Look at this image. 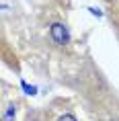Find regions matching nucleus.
Returning <instances> with one entry per match:
<instances>
[{"instance_id":"nucleus-1","label":"nucleus","mask_w":119,"mask_h":121,"mask_svg":"<svg viewBox=\"0 0 119 121\" xmlns=\"http://www.w3.org/2000/svg\"><path fill=\"white\" fill-rule=\"evenodd\" d=\"M49 37L56 41L57 45H68L70 43V31L64 23H51L49 27Z\"/></svg>"},{"instance_id":"nucleus-2","label":"nucleus","mask_w":119,"mask_h":121,"mask_svg":"<svg viewBox=\"0 0 119 121\" xmlns=\"http://www.w3.org/2000/svg\"><path fill=\"white\" fill-rule=\"evenodd\" d=\"M57 121H78V119L72 115H62V117H57Z\"/></svg>"}]
</instances>
